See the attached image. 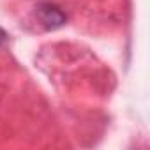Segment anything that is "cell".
<instances>
[{
    "label": "cell",
    "instance_id": "6da1fadb",
    "mask_svg": "<svg viewBox=\"0 0 150 150\" xmlns=\"http://www.w3.org/2000/svg\"><path fill=\"white\" fill-rule=\"evenodd\" d=\"M39 21L48 28V30H55L58 27H62L65 23V14L53 4H41L35 11Z\"/></svg>",
    "mask_w": 150,
    "mask_h": 150
}]
</instances>
